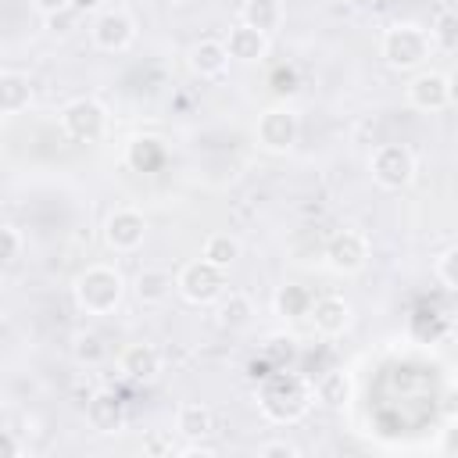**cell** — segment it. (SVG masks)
<instances>
[{"label":"cell","instance_id":"cell-1","mask_svg":"<svg viewBox=\"0 0 458 458\" xmlns=\"http://www.w3.org/2000/svg\"><path fill=\"white\" fill-rule=\"evenodd\" d=\"M258 404L261 411L272 419V422H297L308 404H311V390L304 379L276 369L272 376L261 379V390H258Z\"/></svg>","mask_w":458,"mask_h":458},{"label":"cell","instance_id":"cell-2","mask_svg":"<svg viewBox=\"0 0 458 458\" xmlns=\"http://www.w3.org/2000/svg\"><path fill=\"white\" fill-rule=\"evenodd\" d=\"M75 304L79 311L86 315H111L118 304H122V293H125V279L118 268L111 265H89L75 276Z\"/></svg>","mask_w":458,"mask_h":458},{"label":"cell","instance_id":"cell-3","mask_svg":"<svg viewBox=\"0 0 458 458\" xmlns=\"http://www.w3.org/2000/svg\"><path fill=\"white\" fill-rule=\"evenodd\" d=\"M429 43H433V39H429L419 25L397 21V25H390V29L383 32L379 50H383V61H386L390 68L411 72V68H422V61L429 57Z\"/></svg>","mask_w":458,"mask_h":458},{"label":"cell","instance_id":"cell-4","mask_svg":"<svg viewBox=\"0 0 458 458\" xmlns=\"http://www.w3.org/2000/svg\"><path fill=\"white\" fill-rule=\"evenodd\" d=\"M369 172L383 190H404L415 175V154L404 143H379L369 157Z\"/></svg>","mask_w":458,"mask_h":458},{"label":"cell","instance_id":"cell-5","mask_svg":"<svg viewBox=\"0 0 458 458\" xmlns=\"http://www.w3.org/2000/svg\"><path fill=\"white\" fill-rule=\"evenodd\" d=\"M175 283H179V293H182L190 304H211V301H218L222 290H225V268H218V265L197 258V261H186V265L179 268Z\"/></svg>","mask_w":458,"mask_h":458},{"label":"cell","instance_id":"cell-6","mask_svg":"<svg viewBox=\"0 0 458 458\" xmlns=\"http://www.w3.org/2000/svg\"><path fill=\"white\" fill-rule=\"evenodd\" d=\"M61 129L75 143H97L107 129V111H104V104H97L89 97H79V100L61 107Z\"/></svg>","mask_w":458,"mask_h":458},{"label":"cell","instance_id":"cell-7","mask_svg":"<svg viewBox=\"0 0 458 458\" xmlns=\"http://www.w3.org/2000/svg\"><path fill=\"white\" fill-rule=\"evenodd\" d=\"M254 136H258V147L268 150V154H286L297 136H301V122L290 107H268L258 114V125H254Z\"/></svg>","mask_w":458,"mask_h":458},{"label":"cell","instance_id":"cell-8","mask_svg":"<svg viewBox=\"0 0 458 458\" xmlns=\"http://www.w3.org/2000/svg\"><path fill=\"white\" fill-rule=\"evenodd\" d=\"M89 39L97 50H107V54H118L125 50L132 39H136V21L129 11L122 7H111V11H100L89 25Z\"/></svg>","mask_w":458,"mask_h":458},{"label":"cell","instance_id":"cell-9","mask_svg":"<svg viewBox=\"0 0 458 458\" xmlns=\"http://www.w3.org/2000/svg\"><path fill=\"white\" fill-rule=\"evenodd\" d=\"M365 261H369V240H365V233H358V229H344V233H336V236L326 243V265H329L333 272H340V276L361 272Z\"/></svg>","mask_w":458,"mask_h":458},{"label":"cell","instance_id":"cell-10","mask_svg":"<svg viewBox=\"0 0 458 458\" xmlns=\"http://www.w3.org/2000/svg\"><path fill=\"white\" fill-rule=\"evenodd\" d=\"M143 236H147V218H143L136 208H118V211H111L107 222H104V240H107V247H111L114 254L136 250V247L143 243Z\"/></svg>","mask_w":458,"mask_h":458},{"label":"cell","instance_id":"cell-11","mask_svg":"<svg viewBox=\"0 0 458 458\" xmlns=\"http://www.w3.org/2000/svg\"><path fill=\"white\" fill-rule=\"evenodd\" d=\"M408 104L415 111H444L451 107V93H447V75L444 72H419L408 82Z\"/></svg>","mask_w":458,"mask_h":458},{"label":"cell","instance_id":"cell-12","mask_svg":"<svg viewBox=\"0 0 458 458\" xmlns=\"http://www.w3.org/2000/svg\"><path fill=\"white\" fill-rule=\"evenodd\" d=\"M82 411H86V422L93 433L107 437V433H118L125 426V404L114 390H93V397L82 404Z\"/></svg>","mask_w":458,"mask_h":458},{"label":"cell","instance_id":"cell-13","mask_svg":"<svg viewBox=\"0 0 458 458\" xmlns=\"http://www.w3.org/2000/svg\"><path fill=\"white\" fill-rule=\"evenodd\" d=\"M225 50H229V57L240 61V64H258V61L268 57V32H261V29H254V25H247V21H240V25L229 29Z\"/></svg>","mask_w":458,"mask_h":458},{"label":"cell","instance_id":"cell-14","mask_svg":"<svg viewBox=\"0 0 458 458\" xmlns=\"http://www.w3.org/2000/svg\"><path fill=\"white\" fill-rule=\"evenodd\" d=\"M308 318L315 322V329H318L322 336H340V333L351 326V304H347L344 297L329 293V297H318V301L311 304V315H308Z\"/></svg>","mask_w":458,"mask_h":458},{"label":"cell","instance_id":"cell-15","mask_svg":"<svg viewBox=\"0 0 458 458\" xmlns=\"http://www.w3.org/2000/svg\"><path fill=\"white\" fill-rule=\"evenodd\" d=\"M118 369L136 383H150L161 372V351L154 344H129L118 358Z\"/></svg>","mask_w":458,"mask_h":458},{"label":"cell","instance_id":"cell-16","mask_svg":"<svg viewBox=\"0 0 458 458\" xmlns=\"http://www.w3.org/2000/svg\"><path fill=\"white\" fill-rule=\"evenodd\" d=\"M29 104H32V82H29V75L18 72V68H4L0 72V111L7 118H14Z\"/></svg>","mask_w":458,"mask_h":458},{"label":"cell","instance_id":"cell-17","mask_svg":"<svg viewBox=\"0 0 458 458\" xmlns=\"http://www.w3.org/2000/svg\"><path fill=\"white\" fill-rule=\"evenodd\" d=\"M229 50H225V39H200L193 43L190 50V68L200 75V79H218L225 68H229Z\"/></svg>","mask_w":458,"mask_h":458},{"label":"cell","instance_id":"cell-18","mask_svg":"<svg viewBox=\"0 0 458 458\" xmlns=\"http://www.w3.org/2000/svg\"><path fill=\"white\" fill-rule=\"evenodd\" d=\"M132 290H136L140 304H165V301L172 297V290H179V283H175V276L165 272V268H143V272L136 276Z\"/></svg>","mask_w":458,"mask_h":458},{"label":"cell","instance_id":"cell-19","mask_svg":"<svg viewBox=\"0 0 458 458\" xmlns=\"http://www.w3.org/2000/svg\"><path fill=\"white\" fill-rule=\"evenodd\" d=\"M125 161L132 172H157L165 165V143L157 136H132L125 147Z\"/></svg>","mask_w":458,"mask_h":458},{"label":"cell","instance_id":"cell-20","mask_svg":"<svg viewBox=\"0 0 458 458\" xmlns=\"http://www.w3.org/2000/svg\"><path fill=\"white\" fill-rule=\"evenodd\" d=\"M315 397H318V404L340 411V408L351 404V397H354V383H351V376H347L344 369H333V372H326V376L315 383Z\"/></svg>","mask_w":458,"mask_h":458},{"label":"cell","instance_id":"cell-21","mask_svg":"<svg viewBox=\"0 0 458 458\" xmlns=\"http://www.w3.org/2000/svg\"><path fill=\"white\" fill-rule=\"evenodd\" d=\"M211 429H215L211 408H204L200 401H190L175 411V433H182L186 440H204Z\"/></svg>","mask_w":458,"mask_h":458},{"label":"cell","instance_id":"cell-22","mask_svg":"<svg viewBox=\"0 0 458 458\" xmlns=\"http://www.w3.org/2000/svg\"><path fill=\"white\" fill-rule=\"evenodd\" d=\"M240 21L261 29V32H276L283 25V4L279 0H243Z\"/></svg>","mask_w":458,"mask_h":458},{"label":"cell","instance_id":"cell-23","mask_svg":"<svg viewBox=\"0 0 458 458\" xmlns=\"http://www.w3.org/2000/svg\"><path fill=\"white\" fill-rule=\"evenodd\" d=\"M215 315H218V326L222 329H243L254 318V304H250L247 293H229V297H222V304H218Z\"/></svg>","mask_w":458,"mask_h":458},{"label":"cell","instance_id":"cell-24","mask_svg":"<svg viewBox=\"0 0 458 458\" xmlns=\"http://www.w3.org/2000/svg\"><path fill=\"white\" fill-rule=\"evenodd\" d=\"M200 258L211 261V265H218V268H229V265L240 258V240L229 236V233H211V236L204 240Z\"/></svg>","mask_w":458,"mask_h":458},{"label":"cell","instance_id":"cell-25","mask_svg":"<svg viewBox=\"0 0 458 458\" xmlns=\"http://www.w3.org/2000/svg\"><path fill=\"white\" fill-rule=\"evenodd\" d=\"M311 304H315V297H311L308 286H283L276 293V308L286 318H308L311 315Z\"/></svg>","mask_w":458,"mask_h":458},{"label":"cell","instance_id":"cell-26","mask_svg":"<svg viewBox=\"0 0 458 458\" xmlns=\"http://www.w3.org/2000/svg\"><path fill=\"white\" fill-rule=\"evenodd\" d=\"M72 354H75L79 365L93 369V365H100V361L107 358V344H104L97 333H79L75 344H72Z\"/></svg>","mask_w":458,"mask_h":458},{"label":"cell","instance_id":"cell-27","mask_svg":"<svg viewBox=\"0 0 458 458\" xmlns=\"http://www.w3.org/2000/svg\"><path fill=\"white\" fill-rule=\"evenodd\" d=\"M261 358H268L272 369H286V365L297 358V340L286 336V333H276V336H268V340L261 344Z\"/></svg>","mask_w":458,"mask_h":458},{"label":"cell","instance_id":"cell-28","mask_svg":"<svg viewBox=\"0 0 458 458\" xmlns=\"http://www.w3.org/2000/svg\"><path fill=\"white\" fill-rule=\"evenodd\" d=\"M429 39L440 50H458V11H440L429 25Z\"/></svg>","mask_w":458,"mask_h":458},{"label":"cell","instance_id":"cell-29","mask_svg":"<svg viewBox=\"0 0 458 458\" xmlns=\"http://www.w3.org/2000/svg\"><path fill=\"white\" fill-rule=\"evenodd\" d=\"M0 236H4V250H0L4 268H14V265L21 261V254H25V236H21V229L11 225V222L0 229Z\"/></svg>","mask_w":458,"mask_h":458},{"label":"cell","instance_id":"cell-30","mask_svg":"<svg viewBox=\"0 0 458 458\" xmlns=\"http://www.w3.org/2000/svg\"><path fill=\"white\" fill-rule=\"evenodd\" d=\"M437 276H440V283H444L447 290L458 293V247H451V250L437 261Z\"/></svg>","mask_w":458,"mask_h":458},{"label":"cell","instance_id":"cell-31","mask_svg":"<svg viewBox=\"0 0 458 458\" xmlns=\"http://www.w3.org/2000/svg\"><path fill=\"white\" fill-rule=\"evenodd\" d=\"M297 454L301 451L290 440H265V444H258V458H297Z\"/></svg>","mask_w":458,"mask_h":458},{"label":"cell","instance_id":"cell-32","mask_svg":"<svg viewBox=\"0 0 458 458\" xmlns=\"http://www.w3.org/2000/svg\"><path fill=\"white\" fill-rule=\"evenodd\" d=\"M75 18H79V11H75V7H64V11H57V14H47V29H50L54 36H68L72 25H75Z\"/></svg>","mask_w":458,"mask_h":458},{"label":"cell","instance_id":"cell-33","mask_svg":"<svg viewBox=\"0 0 458 458\" xmlns=\"http://www.w3.org/2000/svg\"><path fill=\"white\" fill-rule=\"evenodd\" d=\"M143 451L147 454H172V437L161 433V429H154V433L143 437Z\"/></svg>","mask_w":458,"mask_h":458},{"label":"cell","instance_id":"cell-34","mask_svg":"<svg viewBox=\"0 0 458 458\" xmlns=\"http://www.w3.org/2000/svg\"><path fill=\"white\" fill-rule=\"evenodd\" d=\"M440 411L447 422H458V383H447L440 394Z\"/></svg>","mask_w":458,"mask_h":458},{"label":"cell","instance_id":"cell-35","mask_svg":"<svg viewBox=\"0 0 458 458\" xmlns=\"http://www.w3.org/2000/svg\"><path fill=\"white\" fill-rule=\"evenodd\" d=\"M0 458H25V447H21V440H18L14 429H4V437H0Z\"/></svg>","mask_w":458,"mask_h":458},{"label":"cell","instance_id":"cell-36","mask_svg":"<svg viewBox=\"0 0 458 458\" xmlns=\"http://www.w3.org/2000/svg\"><path fill=\"white\" fill-rule=\"evenodd\" d=\"M440 454H458V422H451V429L440 433Z\"/></svg>","mask_w":458,"mask_h":458},{"label":"cell","instance_id":"cell-37","mask_svg":"<svg viewBox=\"0 0 458 458\" xmlns=\"http://www.w3.org/2000/svg\"><path fill=\"white\" fill-rule=\"evenodd\" d=\"M32 7L47 18V14H57V11H64V7H72V0H32Z\"/></svg>","mask_w":458,"mask_h":458},{"label":"cell","instance_id":"cell-38","mask_svg":"<svg viewBox=\"0 0 458 458\" xmlns=\"http://www.w3.org/2000/svg\"><path fill=\"white\" fill-rule=\"evenodd\" d=\"M179 454H190V458H197V454H200V458H215V447H211V444H200V440H190Z\"/></svg>","mask_w":458,"mask_h":458},{"label":"cell","instance_id":"cell-39","mask_svg":"<svg viewBox=\"0 0 458 458\" xmlns=\"http://www.w3.org/2000/svg\"><path fill=\"white\" fill-rule=\"evenodd\" d=\"M72 7H75L79 14H100L104 0H72Z\"/></svg>","mask_w":458,"mask_h":458},{"label":"cell","instance_id":"cell-40","mask_svg":"<svg viewBox=\"0 0 458 458\" xmlns=\"http://www.w3.org/2000/svg\"><path fill=\"white\" fill-rule=\"evenodd\" d=\"M447 93H451V104L458 107V64L447 72Z\"/></svg>","mask_w":458,"mask_h":458},{"label":"cell","instance_id":"cell-41","mask_svg":"<svg viewBox=\"0 0 458 458\" xmlns=\"http://www.w3.org/2000/svg\"><path fill=\"white\" fill-rule=\"evenodd\" d=\"M172 4H182V0H172Z\"/></svg>","mask_w":458,"mask_h":458}]
</instances>
